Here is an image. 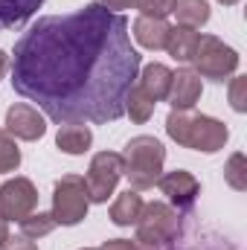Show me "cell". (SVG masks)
I'll return each mask as SVG.
<instances>
[{"mask_svg":"<svg viewBox=\"0 0 247 250\" xmlns=\"http://www.w3.org/2000/svg\"><path fill=\"white\" fill-rule=\"evenodd\" d=\"M99 250H137V245L131 239H108Z\"/></svg>","mask_w":247,"mask_h":250,"instance_id":"4316f807","label":"cell"},{"mask_svg":"<svg viewBox=\"0 0 247 250\" xmlns=\"http://www.w3.org/2000/svg\"><path fill=\"white\" fill-rule=\"evenodd\" d=\"M6 131L15 137V140H41L47 134V123H44V114L26 102H15L9 111H6Z\"/></svg>","mask_w":247,"mask_h":250,"instance_id":"9c48e42d","label":"cell"},{"mask_svg":"<svg viewBox=\"0 0 247 250\" xmlns=\"http://www.w3.org/2000/svg\"><path fill=\"white\" fill-rule=\"evenodd\" d=\"M198 41H201V32L175 23V26H169V38H166V47H163V50H166L178 64H192L195 50H198Z\"/></svg>","mask_w":247,"mask_h":250,"instance_id":"4fadbf2b","label":"cell"},{"mask_svg":"<svg viewBox=\"0 0 247 250\" xmlns=\"http://www.w3.org/2000/svg\"><path fill=\"white\" fill-rule=\"evenodd\" d=\"M0 250H38V245H35L32 239H26V236H18V239H12V236H9V239L3 242V248H0Z\"/></svg>","mask_w":247,"mask_h":250,"instance_id":"d4e9b609","label":"cell"},{"mask_svg":"<svg viewBox=\"0 0 247 250\" xmlns=\"http://www.w3.org/2000/svg\"><path fill=\"white\" fill-rule=\"evenodd\" d=\"M123 172H125L123 154H117V151H99V154H93V160L87 166V175H84L87 198L93 204H105L114 195Z\"/></svg>","mask_w":247,"mask_h":250,"instance_id":"52a82bcc","label":"cell"},{"mask_svg":"<svg viewBox=\"0 0 247 250\" xmlns=\"http://www.w3.org/2000/svg\"><path fill=\"white\" fill-rule=\"evenodd\" d=\"M172 15L178 18V26L201 29L209 21V3L206 0H175Z\"/></svg>","mask_w":247,"mask_h":250,"instance_id":"ac0fdd59","label":"cell"},{"mask_svg":"<svg viewBox=\"0 0 247 250\" xmlns=\"http://www.w3.org/2000/svg\"><path fill=\"white\" fill-rule=\"evenodd\" d=\"M218 3H221V6H236L239 0H218Z\"/></svg>","mask_w":247,"mask_h":250,"instance_id":"f546056e","label":"cell"},{"mask_svg":"<svg viewBox=\"0 0 247 250\" xmlns=\"http://www.w3.org/2000/svg\"><path fill=\"white\" fill-rule=\"evenodd\" d=\"M154 105H157V102L134 82V87L128 90V99H125V114L131 117V123H137V125L148 123L151 114H154Z\"/></svg>","mask_w":247,"mask_h":250,"instance_id":"d6986e66","label":"cell"},{"mask_svg":"<svg viewBox=\"0 0 247 250\" xmlns=\"http://www.w3.org/2000/svg\"><path fill=\"white\" fill-rule=\"evenodd\" d=\"M134 227H137V236H134L137 250H169L172 242L178 239L181 215L172 204L151 201V204H143V212Z\"/></svg>","mask_w":247,"mask_h":250,"instance_id":"277c9868","label":"cell"},{"mask_svg":"<svg viewBox=\"0 0 247 250\" xmlns=\"http://www.w3.org/2000/svg\"><path fill=\"white\" fill-rule=\"evenodd\" d=\"M18 166H21V148H18L15 137L6 128H0V175L15 172Z\"/></svg>","mask_w":247,"mask_h":250,"instance_id":"44dd1931","label":"cell"},{"mask_svg":"<svg viewBox=\"0 0 247 250\" xmlns=\"http://www.w3.org/2000/svg\"><path fill=\"white\" fill-rule=\"evenodd\" d=\"M140 73L131 23L87 3L70 15L38 18L15 44L12 87L53 123H117Z\"/></svg>","mask_w":247,"mask_h":250,"instance_id":"6da1fadb","label":"cell"},{"mask_svg":"<svg viewBox=\"0 0 247 250\" xmlns=\"http://www.w3.org/2000/svg\"><path fill=\"white\" fill-rule=\"evenodd\" d=\"M230 105L239 114L247 111V76H233L230 79Z\"/></svg>","mask_w":247,"mask_h":250,"instance_id":"603a6c76","label":"cell"},{"mask_svg":"<svg viewBox=\"0 0 247 250\" xmlns=\"http://www.w3.org/2000/svg\"><path fill=\"white\" fill-rule=\"evenodd\" d=\"M90 198L82 175H64L53 187V221L62 227H76L79 221L87 218Z\"/></svg>","mask_w":247,"mask_h":250,"instance_id":"5b68a950","label":"cell"},{"mask_svg":"<svg viewBox=\"0 0 247 250\" xmlns=\"http://www.w3.org/2000/svg\"><path fill=\"white\" fill-rule=\"evenodd\" d=\"M157 187H160V192L169 198V204H172L175 209H192V204H195L198 195H201L198 178H195L192 172H186V169H175V172L160 175Z\"/></svg>","mask_w":247,"mask_h":250,"instance_id":"30bf717a","label":"cell"},{"mask_svg":"<svg viewBox=\"0 0 247 250\" xmlns=\"http://www.w3.org/2000/svg\"><path fill=\"white\" fill-rule=\"evenodd\" d=\"M137 9L145 18H163L166 21V15H172V9H175V0H137Z\"/></svg>","mask_w":247,"mask_h":250,"instance_id":"cb8c5ba5","label":"cell"},{"mask_svg":"<svg viewBox=\"0 0 247 250\" xmlns=\"http://www.w3.org/2000/svg\"><path fill=\"white\" fill-rule=\"evenodd\" d=\"M38 207V189L29 178H12L0 187V218L21 221Z\"/></svg>","mask_w":247,"mask_h":250,"instance_id":"ba28073f","label":"cell"},{"mask_svg":"<svg viewBox=\"0 0 247 250\" xmlns=\"http://www.w3.org/2000/svg\"><path fill=\"white\" fill-rule=\"evenodd\" d=\"M163 163H166V148L157 137H148V134L131 137L123 151V175L131 184L128 189H134V192L151 189L163 175Z\"/></svg>","mask_w":247,"mask_h":250,"instance_id":"3957f363","label":"cell"},{"mask_svg":"<svg viewBox=\"0 0 247 250\" xmlns=\"http://www.w3.org/2000/svg\"><path fill=\"white\" fill-rule=\"evenodd\" d=\"M79 250H96V248H79Z\"/></svg>","mask_w":247,"mask_h":250,"instance_id":"4dcf8cb0","label":"cell"},{"mask_svg":"<svg viewBox=\"0 0 247 250\" xmlns=\"http://www.w3.org/2000/svg\"><path fill=\"white\" fill-rule=\"evenodd\" d=\"M140 212H143V198H140V192H134V189H125L123 195L111 204V221H114L117 227H131V224H137Z\"/></svg>","mask_w":247,"mask_h":250,"instance_id":"e0dca14e","label":"cell"},{"mask_svg":"<svg viewBox=\"0 0 247 250\" xmlns=\"http://www.w3.org/2000/svg\"><path fill=\"white\" fill-rule=\"evenodd\" d=\"M137 79H140L137 84H140L154 102H163L166 93H169V84H172V70H169L166 64H160V62H151L137 73Z\"/></svg>","mask_w":247,"mask_h":250,"instance_id":"5bb4252c","label":"cell"},{"mask_svg":"<svg viewBox=\"0 0 247 250\" xmlns=\"http://www.w3.org/2000/svg\"><path fill=\"white\" fill-rule=\"evenodd\" d=\"M224 181L236 189V192H245L247 189V157L242 151H236V154L227 160V166H224Z\"/></svg>","mask_w":247,"mask_h":250,"instance_id":"7402d4cb","label":"cell"},{"mask_svg":"<svg viewBox=\"0 0 247 250\" xmlns=\"http://www.w3.org/2000/svg\"><path fill=\"white\" fill-rule=\"evenodd\" d=\"M192 64H195L192 70L201 79L224 82V79H230L239 70V53L230 44H224L221 38H215V35H201Z\"/></svg>","mask_w":247,"mask_h":250,"instance_id":"8992f818","label":"cell"},{"mask_svg":"<svg viewBox=\"0 0 247 250\" xmlns=\"http://www.w3.org/2000/svg\"><path fill=\"white\" fill-rule=\"evenodd\" d=\"M93 3H99V6H105L111 12H120V15H123V9H134L137 6V0H93Z\"/></svg>","mask_w":247,"mask_h":250,"instance_id":"484cf974","label":"cell"},{"mask_svg":"<svg viewBox=\"0 0 247 250\" xmlns=\"http://www.w3.org/2000/svg\"><path fill=\"white\" fill-rule=\"evenodd\" d=\"M201 93H204V82H201V76H198L192 67H178V70H172V84H169L166 102H169L175 111L195 108V102L201 99Z\"/></svg>","mask_w":247,"mask_h":250,"instance_id":"8fae6325","label":"cell"},{"mask_svg":"<svg viewBox=\"0 0 247 250\" xmlns=\"http://www.w3.org/2000/svg\"><path fill=\"white\" fill-rule=\"evenodd\" d=\"M3 70H6V53L0 50V79H3Z\"/></svg>","mask_w":247,"mask_h":250,"instance_id":"f1b7e54d","label":"cell"},{"mask_svg":"<svg viewBox=\"0 0 247 250\" xmlns=\"http://www.w3.org/2000/svg\"><path fill=\"white\" fill-rule=\"evenodd\" d=\"M9 239V221H3L0 218V248H3V242Z\"/></svg>","mask_w":247,"mask_h":250,"instance_id":"83f0119b","label":"cell"},{"mask_svg":"<svg viewBox=\"0 0 247 250\" xmlns=\"http://www.w3.org/2000/svg\"><path fill=\"white\" fill-rule=\"evenodd\" d=\"M93 143V131L82 123H64L56 134V146L64 154H84Z\"/></svg>","mask_w":247,"mask_h":250,"instance_id":"2e32d148","label":"cell"},{"mask_svg":"<svg viewBox=\"0 0 247 250\" xmlns=\"http://www.w3.org/2000/svg\"><path fill=\"white\" fill-rule=\"evenodd\" d=\"M18 224H21V233H23L26 239H44V236H50V233L56 230V221H53L50 212H29V215L21 218Z\"/></svg>","mask_w":247,"mask_h":250,"instance_id":"ffe728a7","label":"cell"},{"mask_svg":"<svg viewBox=\"0 0 247 250\" xmlns=\"http://www.w3.org/2000/svg\"><path fill=\"white\" fill-rule=\"evenodd\" d=\"M166 134L184 146V148H195V151H204V154H215L227 146L230 140V128L215 120V117H206V114H198L192 108L186 111H169L166 117Z\"/></svg>","mask_w":247,"mask_h":250,"instance_id":"7a4b0ae2","label":"cell"},{"mask_svg":"<svg viewBox=\"0 0 247 250\" xmlns=\"http://www.w3.org/2000/svg\"><path fill=\"white\" fill-rule=\"evenodd\" d=\"M131 35L145 50H163L166 38H169V23L163 18H145V15H140L131 23Z\"/></svg>","mask_w":247,"mask_h":250,"instance_id":"7c38bea8","label":"cell"},{"mask_svg":"<svg viewBox=\"0 0 247 250\" xmlns=\"http://www.w3.org/2000/svg\"><path fill=\"white\" fill-rule=\"evenodd\" d=\"M41 6L44 0H0V32L23 26Z\"/></svg>","mask_w":247,"mask_h":250,"instance_id":"9a60e30c","label":"cell"}]
</instances>
